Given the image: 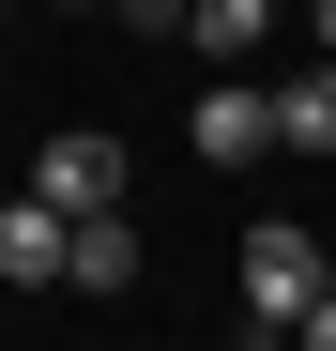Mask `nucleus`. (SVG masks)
Here are the masks:
<instances>
[{
  "label": "nucleus",
  "mask_w": 336,
  "mask_h": 351,
  "mask_svg": "<svg viewBox=\"0 0 336 351\" xmlns=\"http://www.w3.org/2000/svg\"><path fill=\"white\" fill-rule=\"evenodd\" d=\"M230 290H245V336H260V351H291V321L336 290V260H321V229L260 214V229H245V260H230Z\"/></svg>",
  "instance_id": "nucleus-1"
},
{
  "label": "nucleus",
  "mask_w": 336,
  "mask_h": 351,
  "mask_svg": "<svg viewBox=\"0 0 336 351\" xmlns=\"http://www.w3.org/2000/svg\"><path fill=\"white\" fill-rule=\"evenodd\" d=\"M31 199L46 214H123V138H46L31 153Z\"/></svg>",
  "instance_id": "nucleus-2"
},
{
  "label": "nucleus",
  "mask_w": 336,
  "mask_h": 351,
  "mask_svg": "<svg viewBox=\"0 0 336 351\" xmlns=\"http://www.w3.org/2000/svg\"><path fill=\"white\" fill-rule=\"evenodd\" d=\"M184 138H199L214 168H260V153H275V92H260V77H230V62H214V92H199V123H184Z\"/></svg>",
  "instance_id": "nucleus-3"
},
{
  "label": "nucleus",
  "mask_w": 336,
  "mask_h": 351,
  "mask_svg": "<svg viewBox=\"0 0 336 351\" xmlns=\"http://www.w3.org/2000/svg\"><path fill=\"white\" fill-rule=\"evenodd\" d=\"M62 245H77V214H46V199H0V275H16V290H62Z\"/></svg>",
  "instance_id": "nucleus-4"
},
{
  "label": "nucleus",
  "mask_w": 336,
  "mask_h": 351,
  "mask_svg": "<svg viewBox=\"0 0 336 351\" xmlns=\"http://www.w3.org/2000/svg\"><path fill=\"white\" fill-rule=\"evenodd\" d=\"M275 153H336V62H321V46L275 77Z\"/></svg>",
  "instance_id": "nucleus-5"
},
{
  "label": "nucleus",
  "mask_w": 336,
  "mask_h": 351,
  "mask_svg": "<svg viewBox=\"0 0 336 351\" xmlns=\"http://www.w3.org/2000/svg\"><path fill=\"white\" fill-rule=\"evenodd\" d=\"M62 290H138V214H77V245H62Z\"/></svg>",
  "instance_id": "nucleus-6"
},
{
  "label": "nucleus",
  "mask_w": 336,
  "mask_h": 351,
  "mask_svg": "<svg viewBox=\"0 0 336 351\" xmlns=\"http://www.w3.org/2000/svg\"><path fill=\"white\" fill-rule=\"evenodd\" d=\"M184 31H199V46H214V62H245V46H260V31H275V0H199V16H184Z\"/></svg>",
  "instance_id": "nucleus-7"
},
{
  "label": "nucleus",
  "mask_w": 336,
  "mask_h": 351,
  "mask_svg": "<svg viewBox=\"0 0 336 351\" xmlns=\"http://www.w3.org/2000/svg\"><path fill=\"white\" fill-rule=\"evenodd\" d=\"M107 16H123V31H184L199 0H107Z\"/></svg>",
  "instance_id": "nucleus-8"
},
{
  "label": "nucleus",
  "mask_w": 336,
  "mask_h": 351,
  "mask_svg": "<svg viewBox=\"0 0 336 351\" xmlns=\"http://www.w3.org/2000/svg\"><path fill=\"white\" fill-rule=\"evenodd\" d=\"M291 351H336V290H321V306H306V321H291Z\"/></svg>",
  "instance_id": "nucleus-9"
},
{
  "label": "nucleus",
  "mask_w": 336,
  "mask_h": 351,
  "mask_svg": "<svg viewBox=\"0 0 336 351\" xmlns=\"http://www.w3.org/2000/svg\"><path fill=\"white\" fill-rule=\"evenodd\" d=\"M306 46H321V62H336V0H306Z\"/></svg>",
  "instance_id": "nucleus-10"
},
{
  "label": "nucleus",
  "mask_w": 336,
  "mask_h": 351,
  "mask_svg": "<svg viewBox=\"0 0 336 351\" xmlns=\"http://www.w3.org/2000/svg\"><path fill=\"white\" fill-rule=\"evenodd\" d=\"M0 199H16V184H0Z\"/></svg>",
  "instance_id": "nucleus-11"
},
{
  "label": "nucleus",
  "mask_w": 336,
  "mask_h": 351,
  "mask_svg": "<svg viewBox=\"0 0 336 351\" xmlns=\"http://www.w3.org/2000/svg\"><path fill=\"white\" fill-rule=\"evenodd\" d=\"M77 16H92V0H77Z\"/></svg>",
  "instance_id": "nucleus-12"
}]
</instances>
